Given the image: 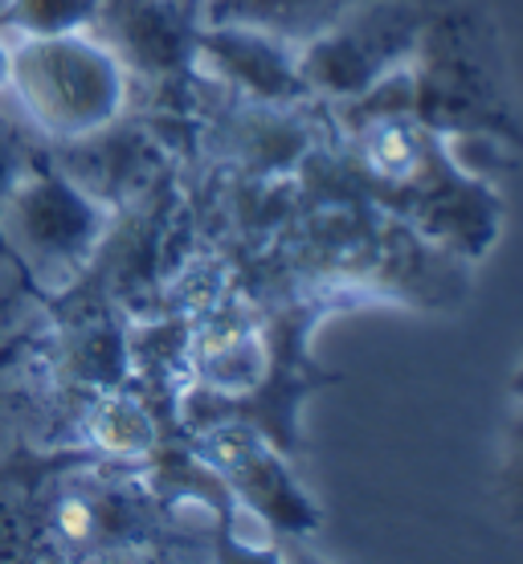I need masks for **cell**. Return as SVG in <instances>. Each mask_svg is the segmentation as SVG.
I'll use <instances>...</instances> for the list:
<instances>
[{
  "mask_svg": "<svg viewBox=\"0 0 523 564\" xmlns=\"http://www.w3.org/2000/svg\"><path fill=\"white\" fill-rule=\"evenodd\" d=\"M413 74V115L442 140L475 135L523 152V119L511 90L495 17L479 4L442 0L425 21Z\"/></svg>",
  "mask_w": 523,
  "mask_h": 564,
  "instance_id": "1",
  "label": "cell"
},
{
  "mask_svg": "<svg viewBox=\"0 0 523 564\" xmlns=\"http://www.w3.org/2000/svg\"><path fill=\"white\" fill-rule=\"evenodd\" d=\"M131 74L95 33L17 37L13 95L29 128L50 143H74L119 123Z\"/></svg>",
  "mask_w": 523,
  "mask_h": 564,
  "instance_id": "2",
  "label": "cell"
},
{
  "mask_svg": "<svg viewBox=\"0 0 523 564\" xmlns=\"http://www.w3.org/2000/svg\"><path fill=\"white\" fill-rule=\"evenodd\" d=\"M111 205L90 197L54 160H29L0 200V250L42 291H66L95 267Z\"/></svg>",
  "mask_w": 523,
  "mask_h": 564,
  "instance_id": "3",
  "label": "cell"
},
{
  "mask_svg": "<svg viewBox=\"0 0 523 564\" xmlns=\"http://www.w3.org/2000/svg\"><path fill=\"white\" fill-rule=\"evenodd\" d=\"M442 0H364L298 50V74L312 99L348 102L417 54L425 21Z\"/></svg>",
  "mask_w": 523,
  "mask_h": 564,
  "instance_id": "4",
  "label": "cell"
},
{
  "mask_svg": "<svg viewBox=\"0 0 523 564\" xmlns=\"http://www.w3.org/2000/svg\"><path fill=\"white\" fill-rule=\"evenodd\" d=\"M193 454L213 479L226 491H233L254 511L258 520L266 523L270 532L283 536H312L324 523L319 508L312 503V495L303 491V482L295 479V470L286 466V458L274 451L262 430L246 422H213L200 425L193 437Z\"/></svg>",
  "mask_w": 523,
  "mask_h": 564,
  "instance_id": "5",
  "label": "cell"
},
{
  "mask_svg": "<svg viewBox=\"0 0 523 564\" xmlns=\"http://www.w3.org/2000/svg\"><path fill=\"white\" fill-rule=\"evenodd\" d=\"M184 360L205 397L238 401L262 393L270 372V339L246 299H213L188 332Z\"/></svg>",
  "mask_w": 523,
  "mask_h": 564,
  "instance_id": "6",
  "label": "cell"
},
{
  "mask_svg": "<svg viewBox=\"0 0 523 564\" xmlns=\"http://www.w3.org/2000/svg\"><path fill=\"white\" fill-rule=\"evenodd\" d=\"M405 193H417L413 221H417L425 238L442 241V246H450L454 254L467 258H482L487 246H495L499 221H503V205H499L495 188L470 181V176L454 169L442 135H434V148H429L422 176Z\"/></svg>",
  "mask_w": 523,
  "mask_h": 564,
  "instance_id": "7",
  "label": "cell"
},
{
  "mask_svg": "<svg viewBox=\"0 0 523 564\" xmlns=\"http://www.w3.org/2000/svg\"><path fill=\"white\" fill-rule=\"evenodd\" d=\"M200 13L184 0H107L99 25L90 29L128 74L172 78L193 70Z\"/></svg>",
  "mask_w": 523,
  "mask_h": 564,
  "instance_id": "8",
  "label": "cell"
},
{
  "mask_svg": "<svg viewBox=\"0 0 523 564\" xmlns=\"http://www.w3.org/2000/svg\"><path fill=\"white\" fill-rule=\"evenodd\" d=\"M193 66L241 90L250 102H307L312 90L298 74V50L246 25H200L193 45Z\"/></svg>",
  "mask_w": 523,
  "mask_h": 564,
  "instance_id": "9",
  "label": "cell"
},
{
  "mask_svg": "<svg viewBox=\"0 0 523 564\" xmlns=\"http://www.w3.org/2000/svg\"><path fill=\"white\" fill-rule=\"evenodd\" d=\"M131 495L123 482H111L86 470L70 475L54 487V499L45 508V540L57 552H107L119 540H128V528L135 523Z\"/></svg>",
  "mask_w": 523,
  "mask_h": 564,
  "instance_id": "10",
  "label": "cell"
},
{
  "mask_svg": "<svg viewBox=\"0 0 523 564\" xmlns=\"http://www.w3.org/2000/svg\"><path fill=\"white\" fill-rule=\"evenodd\" d=\"M356 4H364V0H197V13L200 25L262 29L291 50H303Z\"/></svg>",
  "mask_w": 523,
  "mask_h": 564,
  "instance_id": "11",
  "label": "cell"
},
{
  "mask_svg": "<svg viewBox=\"0 0 523 564\" xmlns=\"http://www.w3.org/2000/svg\"><path fill=\"white\" fill-rule=\"evenodd\" d=\"M352 135L364 169L377 181L389 184V188H410L422 176L438 131L425 128L413 111H384L364 119V123H356Z\"/></svg>",
  "mask_w": 523,
  "mask_h": 564,
  "instance_id": "12",
  "label": "cell"
},
{
  "mask_svg": "<svg viewBox=\"0 0 523 564\" xmlns=\"http://www.w3.org/2000/svg\"><path fill=\"white\" fill-rule=\"evenodd\" d=\"M83 430L86 442L115 463H143L156 454L160 430L152 410L140 397H131L128 389H99L90 397V405L83 410Z\"/></svg>",
  "mask_w": 523,
  "mask_h": 564,
  "instance_id": "13",
  "label": "cell"
},
{
  "mask_svg": "<svg viewBox=\"0 0 523 564\" xmlns=\"http://www.w3.org/2000/svg\"><path fill=\"white\" fill-rule=\"evenodd\" d=\"M107 0H4L0 33L9 37H62L90 33L99 25Z\"/></svg>",
  "mask_w": 523,
  "mask_h": 564,
  "instance_id": "14",
  "label": "cell"
},
{
  "mask_svg": "<svg viewBox=\"0 0 523 564\" xmlns=\"http://www.w3.org/2000/svg\"><path fill=\"white\" fill-rule=\"evenodd\" d=\"M495 495L503 503V516L511 528L523 532V410L515 405L503 422V442H499V466H495Z\"/></svg>",
  "mask_w": 523,
  "mask_h": 564,
  "instance_id": "15",
  "label": "cell"
},
{
  "mask_svg": "<svg viewBox=\"0 0 523 564\" xmlns=\"http://www.w3.org/2000/svg\"><path fill=\"white\" fill-rule=\"evenodd\" d=\"M29 160L33 155H29L25 140L9 123H0V200L9 197V188H13V181L21 176V169H25Z\"/></svg>",
  "mask_w": 523,
  "mask_h": 564,
  "instance_id": "16",
  "label": "cell"
},
{
  "mask_svg": "<svg viewBox=\"0 0 523 564\" xmlns=\"http://www.w3.org/2000/svg\"><path fill=\"white\" fill-rule=\"evenodd\" d=\"M9 83H13V37L0 33V99L9 95Z\"/></svg>",
  "mask_w": 523,
  "mask_h": 564,
  "instance_id": "17",
  "label": "cell"
},
{
  "mask_svg": "<svg viewBox=\"0 0 523 564\" xmlns=\"http://www.w3.org/2000/svg\"><path fill=\"white\" fill-rule=\"evenodd\" d=\"M508 393H511V401L523 410V348H520V360H515V372H511V381H508Z\"/></svg>",
  "mask_w": 523,
  "mask_h": 564,
  "instance_id": "18",
  "label": "cell"
}]
</instances>
